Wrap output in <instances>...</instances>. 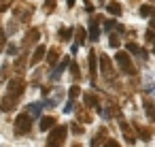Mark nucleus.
<instances>
[{
  "mask_svg": "<svg viewBox=\"0 0 155 147\" xmlns=\"http://www.w3.org/2000/svg\"><path fill=\"white\" fill-rule=\"evenodd\" d=\"M102 147H121V143H117L115 138H106V143H104Z\"/></svg>",
  "mask_w": 155,
  "mask_h": 147,
  "instance_id": "nucleus-38",
  "label": "nucleus"
},
{
  "mask_svg": "<svg viewBox=\"0 0 155 147\" xmlns=\"http://www.w3.org/2000/svg\"><path fill=\"white\" fill-rule=\"evenodd\" d=\"M0 51H7V32L0 30Z\"/></svg>",
  "mask_w": 155,
  "mask_h": 147,
  "instance_id": "nucleus-35",
  "label": "nucleus"
},
{
  "mask_svg": "<svg viewBox=\"0 0 155 147\" xmlns=\"http://www.w3.org/2000/svg\"><path fill=\"white\" fill-rule=\"evenodd\" d=\"M17 49H19V47H17L15 43H9V45H7V53H9V56H13V53H17Z\"/></svg>",
  "mask_w": 155,
  "mask_h": 147,
  "instance_id": "nucleus-37",
  "label": "nucleus"
},
{
  "mask_svg": "<svg viewBox=\"0 0 155 147\" xmlns=\"http://www.w3.org/2000/svg\"><path fill=\"white\" fill-rule=\"evenodd\" d=\"M108 45H110L113 49H117V47H121V39H119V34H115V32H113V34L108 36Z\"/></svg>",
  "mask_w": 155,
  "mask_h": 147,
  "instance_id": "nucleus-31",
  "label": "nucleus"
},
{
  "mask_svg": "<svg viewBox=\"0 0 155 147\" xmlns=\"http://www.w3.org/2000/svg\"><path fill=\"white\" fill-rule=\"evenodd\" d=\"M11 7V0H0V13H5Z\"/></svg>",
  "mask_w": 155,
  "mask_h": 147,
  "instance_id": "nucleus-39",
  "label": "nucleus"
},
{
  "mask_svg": "<svg viewBox=\"0 0 155 147\" xmlns=\"http://www.w3.org/2000/svg\"><path fill=\"white\" fill-rule=\"evenodd\" d=\"M117 121H119V128H121V132H123L125 143H127V145H134V143H136V138H138V134L134 132V126H130V124L123 119V115H121V117H117Z\"/></svg>",
  "mask_w": 155,
  "mask_h": 147,
  "instance_id": "nucleus-7",
  "label": "nucleus"
},
{
  "mask_svg": "<svg viewBox=\"0 0 155 147\" xmlns=\"http://www.w3.org/2000/svg\"><path fill=\"white\" fill-rule=\"evenodd\" d=\"M98 62H100V70H102L104 81H106L110 87H119V83H117V70H115L110 58H108L106 53H100V56H98Z\"/></svg>",
  "mask_w": 155,
  "mask_h": 147,
  "instance_id": "nucleus-1",
  "label": "nucleus"
},
{
  "mask_svg": "<svg viewBox=\"0 0 155 147\" xmlns=\"http://www.w3.org/2000/svg\"><path fill=\"white\" fill-rule=\"evenodd\" d=\"M5 32H7V36H11V34H15V32H17V19H13V22H9V26L5 28Z\"/></svg>",
  "mask_w": 155,
  "mask_h": 147,
  "instance_id": "nucleus-32",
  "label": "nucleus"
},
{
  "mask_svg": "<svg viewBox=\"0 0 155 147\" xmlns=\"http://www.w3.org/2000/svg\"><path fill=\"white\" fill-rule=\"evenodd\" d=\"M138 13H140L142 17H147V19H153V17H155V7H153V5H140V7H138Z\"/></svg>",
  "mask_w": 155,
  "mask_h": 147,
  "instance_id": "nucleus-24",
  "label": "nucleus"
},
{
  "mask_svg": "<svg viewBox=\"0 0 155 147\" xmlns=\"http://www.w3.org/2000/svg\"><path fill=\"white\" fill-rule=\"evenodd\" d=\"M149 2H155V0H149Z\"/></svg>",
  "mask_w": 155,
  "mask_h": 147,
  "instance_id": "nucleus-48",
  "label": "nucleus"
},
{
  "mask_svg": "<svg viewBox=\"0 0 155 147\" xmlns=\"http://www.w3.org/2000/svg\"><path fill=\"white\" fill-rule=\"evenodd\" d=\"M98 22H100V17H91L89 19V39L96 43L98 39H100V30H98Z\"/></svg>",
  "mask_w": 155,
  "mask_h": 147,
  "instance_id": "nucleus-21",
  "label": "nucleus"
},
{
  "mask_svg": "<svg viewBox=\"0 0 155 147\" xmlns=\"http://www.w3.org/2000/svg\"><path fill=\"white\" fill-rule=\"evenodd\" d=\"M70 75H72V81H81V68H79L77 62L70 64Z\"/></svg>",
  "mask_w": 155,
  "mask_h": 147,
  "instance_id": "nucleus-30",
  "label": "nucleus"
},
{
  "mask_svg": "<svg viewBox=\"0 0 155 147\" xmlns=\"http://www.w3.org/2000/svg\"><path fill=\"white\" fill-rule=\"evenodd\" d=\"M142 109H144V115H147V119L151 121V124H155V104L151 102V98H142Z\"/></svg>",
  "mask_w": 155,
  "mask_h": 147,
  "instance_id": "nucleus-18",
  "label": "nucleus"
},
{
  "mask_svg": "<svg viewBox=\"0 0 155 147\" xmlns=\"http://www.w3.org/2000/svg\"><path fill=\"white\" fill-rule=\"evenodd\" d=\"M43 58H47V49H45V45H36L34 53L30 56V66H38Z\"/></svg>",
  "mask_w": 155,
  "mask_h": 147,
  "instance_id": "nucleus-16",
  "label": "nucleus"
},
{
  "mask_svg": "<svg viewBox=\"0 0 155 147\" xmlns=\"http://www.w3.org/2000/svg\"><path fill=\"white\" fill-rule=\"evenodd\" d=\"M28 64H30V58L26 56V51L15 60V64H13V70H15V77H24V73H26V68H28Z\"/></svg>",
  "mask_w": 155,
  "mask_h": 147,
  "instance_id": "nucleus-13",
  "label": "nucleus"
},
{
  "mask_svg": "<svg viewBox=\"0 0 155 147\" xmlns=\"http://www.w3.org/2000/svg\"><path fill=\"white\" fill-rule=\"evenodd\" d=\"M83 5H85V11L87 13H94V5L89 2V0H83Z\"/></svg>",
  "mask_w": 155,
  "mask_h": 147,
  "instance_id": "nucleus-41",
  "label": "nucleus"
},
{
  "mask_svg": "<svg viewBox=\"0 0 155 147\" xmlns=\"http://www.w3.org/2000/svg\"><path fill=\"white\" fill-rule=\"evenodd\" d=\"M72 34H74V28H70V26H60V30H58V39H60L62 43H64V41H70Z\"/></svg>",
  "mask_w": 155,
  "mask_h": 147,
  "instance_id": "nucleus-22",
  "label": "nucleus"
},
{
  "mask_svg": "<svg viewBox=\"0 0 155 147\" xmlns=\"http://www.w3.org/2000/svg\"><path fill=\"white\" fill-rule=\"evenodd\" d=\"M104 30H106V32H110V34H113V32H115V30H119V24H117V22H115V19H104Z\"/></svg>",
  "mask_w": 155,
  "mask_h": 147,
  "instance_id": "nucleus-29",
  "label": "nucleus"
},
{
  "mask_svg": "<svg viewBox=\"0 0 155 147\" xmlns=\"http://www.w3.org/2000/svg\"><path fill=\"white\" fill-rule=\"evenodd\" d=\"M68 130H70L68 126H55V128L49 132V136H47V145H49V147H64Z\"/></svg>",
  "mask_w": 155,
  "mask_h": 147,
  "instance_id": "nucleus-5",
  "label": "nucleus"
},
{
  "mask_svg": "<svg viewBox=\"0 0 155 147\" xmlns=\"http://www.w3.org/2000/svg\"><path fill=\"white\" fill-rule=\"evenodd\" d=\"M38 41H41V30L38 28H30V30H26V36L21 41V47L24 49H30L32 45H38Z\"/></svg>",
  "mask_w": 155,
  "mask_h": 147,
  "instance_id": "nucleus-9",
  "label": "nucleus"
},
{
  "mask_svg": "<svg viewBox=\"0 0 155 147\" xmlns=\"http://www.w3.org/2000/svg\"><path fill=\"white\" fill-rule=\"evenodd\" d=\"M144 39H147V43H149L151 47H155V30H151V28H149V32L144 34Z\"/></svg>",
  "mask_w": 155,
  "mask_h": 147,
  "instance_id": "nucleus-34",
  "label": "nucleus"
},
{
  "mask_svg": "<svg viewBox=\"0 0 155 147\" xmlns=\"http://www.w3.org/2000/svg\"><path fill=\"white\" fill-rule=\"evenodd\" d=\"M115 62H117V66H119L121 73H125L130 77H136L138 70H136V66H134V62H132V58H130L127 51H117L115 53Z\"/></svg>",
  "mask_w": 155,
  "mask_h": 147,
  "instance_id": "nucleus-3",
  "label": "nucleus"
},
{
  "mask_svg": "<svg viewBox=\"0 0 155 147\" xmlns=\"http://www.w3.org/2000/svg\"><path fill=\"white\" fill-rule=\"evenodd\" d=\"M70 64H72V60L68 58V56H64L62 60H60V64L51 70V75H49V81H58L60 77H62V73L66 70V68H70Z\"/></svg>",
  "mask_w": 155,
  "mask_h": 147,
  "instance_id": "nucleus-11",
  "label": "nucleus"
},
{
  "mask_svg": "<svg viewBox=\"0 0 155 147\" xmlns=\"http://www.w3.org/2000/svg\"><path fill=\"white\" fill-rule=\"evenodd\" d=\"M70 132L72 134H77V136H81L83 132H85V124H81V121H70Z\"/></svg>",
  "mask_w": 155,
  "mask_h": 147,
  "instance_id": "nucleus-27",
  "label": "nucleus"
},
{
  "mask_svg": "<svg viewBox=\"0 0 155 147\" xmlns=\"http://www.w3.org/2000/svg\"><path fill=\"white\" fill-rule=\"evenodd\" d=\"M98 5L102 7V5H106V0H98Z\"/></svg>",
  "mask_w": 155,
  "mask_h": 147,
  "instance_id": "nucleus-47",
  "label": "nucleus"
},
{
  "mask_svg": "<svg viewBox=\"0 0 155 147\" xmlns=\"http://www.w3.org/2000/svg\"><path fill=\"white\" fill-rule=\"evenodd\" d=\"M34 15V5L32 2H26V0H19V2L13 7V17L21 24L30 22V17Z\"/></svg>",
  "mask_w": 155,
  "mask_h": 147,
  "instance_id": "nucleus-2",
  "label": "nucleus"
},
{
  "mask_svg": "<svg viewBox=\"0 0 155 147\" xmlns=\"http://www.w3.org/2000/svg\"><path fill=\"white\" fill-rule=\"evenodd\" d=\"M125 49H127V53L136 56L140 62H144V60H147V49H142L136 41H127V43H125Z\"/></svg>",
  "mask_w": 155,
  "mask_h": 147,
  "instance_id": "nucleus-12",
  "label": "nucleus"
},
{
  "mask_svg": "<svg viewBox=\"0 0 155 147\" xmlns=\"http://www.w3.org/2000/svg\"><path fill=\"white\" fill-rule=\"evenodd\" d=\"M151 30H155V17L151 19Z\"/></svg>",
  "mask_w": 155,
  "mask_h": 147,
  "instance_id": "nucleus-45",
  "label": "nucleus"
},
{
  "mask_svg": "<svg viewBox=\"0 0 155 147\" xmlns=\"http://www.w3.org/2000/svg\"><path fill=\"white\" fill-rule=\"evenodd\" d=\"M87 64H89V79H91V85L96 87V85H98V66H100L96 49H89V56H87Z\"/></svg>",
  "mask_w": 155,
  "mask_h": 147,
  "instance_id": "nucleus-6",
  "label": "nucleus"
},
{
  "mask_svg": "<svg viewBox=\"0 0 155 147\" xmlns=\"http://www.w3.org/2000/svg\"><path fill=\"white\" fill-rule=\"evenodd\" d=\"M55 126H58V119H55V115H43V119H41V124H38L41 132H51Z\"/></svg>",
  "mask_w": 155,
  "mask_h": 147,
  "instance_id": "nucleus-15",
  "label": "nucleus"
},
{
  "mask_svg": "<svg viewBox=\"0 0 155 147\" xmlns=\"http://www.w3.org/2000/svg\"><path fill=\"white\" fill-rule=\"evenodd\" d=\"M121 11H123V9H121V5L117 2V0H113V2H108V5H106V13H110L113 17H119V15H121Z\"/></svg>",
  "mask_w": 155,
  "mask_h": 147,
  "instance_id": "nucleus-25",
  "label": "nucleus"
},
{
  "mask_svg": "<svg viewBox=\"0 0 155 147\" xmlns=\"http://www.w3.org/2000/svg\"><path fill=\"white\" fill-rule=\"evenodd\" d=\"M74 115H77V121H81V124H91L94 121V115L89 113L87 107H77Z\"/></svg>",
  "mask_w": 155,
  "mask_h": 147,
  "instance_id": "nucleus-17",
  "label": "nucleus"
},
{
  "mask_svg": "<svg viewBox=\"0 0 155 147\" xmlns=\"http://www.w3.org/2000/svg\"><path fill=\"white\" fill-rule=\"evenodd\" d=\"M74 34H77V41H74V45H77V47H81V45H83V43L87 41V36H89L87 28H83V26L74 28Z\"/></svg>",
  "mask_w": 155,
  "mask_h": 147,
  "instance_id": "nucleus-23",
  "label": "nucleus"
},
{
  "mask_svg": "<svg viewBox=\"0 0 155 147\" xmlns=\"http://www.w3.org/2000/svg\"><path fill=\"white\" fill-rule=\"evenodd\" d=\"M43 107H45V102H32V104H28V113L32 117H38L41 111H43Z\"/></svg>",
  "mask_w": 155,
  "mask_h": 147,
  "instance_id": "nucleus-26",
  "label": "nucleus"
},
{
  "mask_svg": "<svg viewBox=\"0 0 155 147\" xmlns=\"http://www.w3.org/2000/svg\"><path fill=\"white\" fill-rule=\"evenodd\" d=\"M134 130H136V134H138L142 141H147V143L153 138V132H151V128H147V126H140V124L134 121Z\"/></svg>",
  "mask_w": 155,
  "mask_h": 147,
  "instance_id": "nucleus-20",
  "label": "nucleus"
},
{
  "mask_svg": "<svg viewBox=\"0 0 155 147\" xmlns=\"http://www.w3.org/2000/svg\"><path fill=\"white\" fill-rule=\"evenodd\" d=\"M100 145H104V143H102L98 136H94V138H91V147H100Z\"/></svg>",
  "mask_w": 155,
  "mask_h": 147,
  "instance_id": "nucleus-42",
  "label": "nucleus"
},
{
  "mask_svg": "<svg viewBox=\"0 0 155 147\" xmlns=\"http://www.w3.org/2000/svg\"><path fill=\"white\" fill-rule=\"evenodd\" d=\"M60 60H62V53H60V47H51L49 51H47V58H45V62H47V66L51 68V66H58L60 64Z\"/></svg>",
  "mask_w": 155,
  "mask_h": 147,
  "instance_id": "nucleus-14",
  "label": "nucleus"
},
{
  "mask_svg": "<svg viewBox=\"0 0 155 147\" xmlns=\"http://www.w3.org/2000/svg\"><path fill=\"white\" fill-rule=\"evenodd\" d=\"M72 111V100H68L66 104H64V113H70Z\"/></svg>",
  "mask_w": 155,
  "mask_h": 147,
  "instance_id": "nucleus-43",
  "label": "nucleus"
},
{
  "mask_svg": "<svg viewBox=\"0 0 155 147\" xmlns=\"http://www.w3.org/2000/svg\"><path fill=\"white\" fill-rule=\"evenodd\" d=\"M79 96H83V90H81L77 83H74V85H70V90H68V98H70V100H77Z\"/></svg>",
  "mask_w": 155,
  "mask_h": 147,
  "instance_id": "nucleus-28",
  "label": "nucleus"
},
{
  "mask_svg": "<svg viewBox=\"0 0 155 147\" xmlns=\"http://www.w3.org/2000/svg\"><path fill=\"white\" fill-rule=\"evenodd\" d=\"M41 75H43V68H38V70L34 73V77H32V85H36V83H38V79H41Z\"/></svg>",
  "mask_w": 155,
  "mask_h": 147,
  "instance_id": "nucleus-40",
  "label": "nucleus"
},
{
  "mask_svg": "<svg viewBox=\"0 0 155 147\" xmlns=\"http://www.w3.org/2000/svg\"><path fill=\"white\" fill-rule=\"evenodd\" d=\"M24 92H26V81H24V77H13V79L9 81V85H7V94H13V96H19V98H21Z\"/></svg>",
  "mask_w": 155,
  "mask_h": 147,
  "instance_id": "nucleus-8",
  "label": "nucleus"
},
{
  "mask_svg": "<svg viewBox=\"0 0 155 147\" xmlns=\"http://www.w3.org/2000/svg\"><path fill=\"white\" fill-rule=\"evenodd\" d=\"M66 5H68V7H72V5H74V0H66Z\"/></svg>",
  "mask_w": 155,
  "mask_h": 147,
  "instance_id": "nucleus-46",
  "label": "nucleus"
},
{
  "mask_svg": "<svg viewBox=\"0 0 155 147\" xmlns=\"http://www.w3.org/2000/svg\"><path fill=\"white\" fill-rule=\"evenodd\" d=\"M0 100H2V98H0Z\"/></svg>",
  "mask_w": 155,
  "mask_h": 147,
  "instance_id": "nucleus-49",
  "label": "nucleus"
},
{
  "mask_svg": "<svg viewBox=\"0 0 155 147\" xmlns=\"http://www.w3.org/2000/svg\"><path fill=\"white\" fill-rule=\"evenodd\" d=\"M96 136H98V138H100L102 143H106V138H110V136H108V130H106L104 126H102V128H98V132H96Z\"/></svg>",
  "mask_w": 155,
  "mask_h": 147,
  "instance_id": "nucleus-33",
  "label": "nucleus"
},
{
  "mask_svg": "<svg viewBox=\"0 0 155 147\" xmlns=\"http://www.w3.org/2000/svg\"><path fill=\"white\" fill-rule=\"evenodd\" d=\"M83 102H85V107H94V109H98L102 102H100V98L94 94V92H83Z\"/></svg>",
  "mask_w": 155,
  "mask_h": 147,
  "instance_id": "nucleus-19",
  "label": "nucleus"
},
{
  "mask_svg": "<svg viewBox=\"0 0 155 147\" xmlns=\"http://www.w3.org/2000/svg\"><path fill=\"white\" fill-rule=\"evenodd\" d=\"M32 119H34V117H32L28 111L19 113V115L15 117V126H13L15 134H17V136H24V134H28V132L32 130Z\"/></svg>",
  "mask_w": 155,
  "mask_h": 147,
  "instance_id": "nucleus-4",
  "label": "nucleus"
},
{
  "mask_svg": "<svg viewBox=\"0 0 155 147\" xmlns=\"http://www.w3.org/2000/svg\"><path fill=\"white\" fill-rule=\"evenodd\" d=\"M7 73H9V64H5V66H2V70H0V77L5 79V77H7Z\"/></svg>",
  "mask_w": 155,
  "mask_h": 147,
  "instance_id": "nucleus-44",
  "label": "nucleus"
},
{
  "mask_svg": "<svg viewBox=\"0 0 155 147\" xmlns=\"http://www.w3.org/2000/svg\"><path fill=\"white\" fill-rule=\"evenodd\" d=\"M55 2H58V0H45V11L47 13H53L55 11Z\"/></svg>",
  "mask_w": 155,
  "mask_h": 147,
  "instance_id": "nucleus-36",
  "label": "nucleus"
},
{
  "mask_svg": "<svg viewBox=\"0 0 155 147\" xmlns=\"http://www.w3.org/2000/svg\"><path fill=\"white\" fill-rule=\"evenodd\" d=\"M47 147H49V145H47Z\"/></svg>",
  "mask_w": 155,
  "mask_h": 147,
  "instance_id": "nucleus-50",
  "label": "nucleus"
},
{
  "mask_svg": "<svg viewBox=\"0 0 155 147\" xmlns=\"http://www.w3.org/2000/svg\"><path fill=\"white\" fill-rule=\"evenodd\" d=\"M17 104H19V96L7 94V96H2V100H0V111H2V113H11V111H15Z\"/></svg>",
  "mask_w": 155,
  "mask_h": 147,
  "instance_id": "nucleus-10",
  "label": "nucleus"
}]
</instances>
